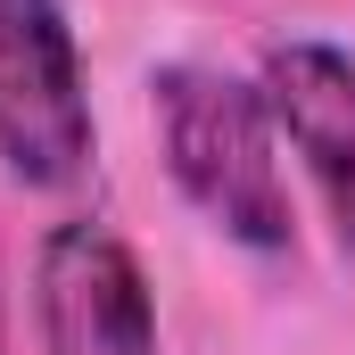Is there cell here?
<instances>
[{
    "label": "cell",
    "instance_id": "cell-1",
    "mask_svg": "<svg viewBox=\"0 0 355 355\" xmlns=\"http://www.w3.org/2000/svg\"><path fill=\"white\" fill-rule=\"evenodd\" d=\"M157 149L174 190L240 248H289L297 215H289V182H281V124H272L265 83L207 67V58H174L157 67Z\"/></svg>",
    "mask_w": 355,
    "mask_h": 355
},
{
    "label": "cell",
    "instance_id": "cell-2",
    "mask_svg": "<svg viewBox=\"0 0 355 355\" xmlns=\"http://www.w3.org/2000/svg\"><path fill=\"white\" fill-rule=\"evenodd\" d=\"M83 50L58 0H0V166L25 190H67L91 174Z\"/></svg>",
    "mask_w": 355,
    "mask_h": 355
},
{
    "label": "cell",
    "instance_id": "cell-3",
    "mask_svg": "<svg viewBox=\"0 0 355 355\" xmlns=\"http://www.w3.org/2000/svg\"><path fill=\"white\" fill-rule=\"evenodd\" d=\"M33 347L42 355H157V297L107 223H58L33 248Z\"/></svg>",
    "mask_w": 355,
    "mask_h": 355
},
{
    "label": "cell",
    "instance_id": "cell-4",
    "mask_svg": "<svg viewBox=\"0 0 355 355\" xmlns=\"http://www.w3.org/2000/svg\"><path fill=\"white\" fill-rule=\"evenodd\" d=\"M257 83L272 99V124L289 132V149L306 157L314 190L331 198V223L347 232L355 248V58L339 42H314V33H289L272 42Z\"/></svg>",
    "mask_w": 355,
    "mask_h": 355
}]
</instances>
